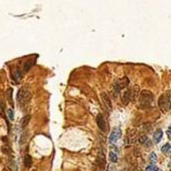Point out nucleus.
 <instances>
[{
  "mask_svg": "<svg viewBox=\"0 0 171 171\" xmlns=\"http://www.w3.org/2000/svg\"><path fill=\"white\" fill-rule=\"evenodd\" d=\"M170 149H171V146H170V143H165L164 146L162 147V149H161V152L163 154H167L168 152L170 151Z\"/></svg>",
  "mask_w": 171,
  "mask_h": 171,
  "instance_id": "nucleus-18",
  "label": "nucleus"
},
{
  "mask_svg": "<svg viewBox=\"0 0 171 171\" xmlns=\"http://www.w3.org/2000/svg\"><path fill=\"white\" fill-rule=\"evenodd\" d=\"M100 96H101V100H102V101H104L105 106L107 107V109L109 110V111H112L113 106H112V101H111V98H110V96L106 92H102L100 94Z\"/></svg>",
  "mask_w": 171,
  "mask_h": 171,
  "instance_id": "nucleus-7",
  "label": "nucleus"
},
{
  "mask_svg": "<svg viewBox=\"0 0 171 171\" xmlns=\"http://www.w3.org/2000/svg\"><path fill=\"white\" fill-rule=\"evenodd\" d=\"M118 85H119L120 87V89L121 88H125L127 85H128V83H129V80H128V78L127 77H124L123 79H121V80H118Z\"/></svg>",
  "mask_w": 171,
  "mask_h": 171,
  "instance_id": "nucleus-10",
  "label": "nucleus"
},
{
  "mask_svg": "<svg viewBox=\"0 0 171 171\" xmlns=\"http://www.w3.org/2000/svg\"><path fill=\"white\" fill-rule=\"evenodd\" d=\"M24 164L27 168H30L32 166V158L30 155H26L25 158H24Z\"/></svg>",
  "mask_w": 171,
  "mask_h": 171,
  "instance_id": "nucleus-12",
  "label": "nucleus"
},
{
  "mask_svg": "<svg viewBox=\"0 0 171 171\" xmlns=\"http://www.w3.org/2000/svg\"><path fill=\"white\" fill-rule=\"evenodd\" d=\"M157 155H156V153H151L150 154V157H149V160L150 162L152 163V165H154L156 162H157Z\"/></svg>",
  "mask_w": 171,
  "mask_h": 171,
  "instance_id": "nucleus-17",
  "label": "nucleus"
},
{
  "mask_svg": "<svg viewBox=\"0 0 171 171\" xmlns=\"http://www.w3.org/2000/svg\"><path fill=\"white\" fill-rule=\"evenodd\" d=\"M96 123H97V126L98 128L100 129L101 131H107L108 130V127H107V123H106V120L104 116L101 114H98L97 117H96Z\"/></svg>",
  "mask_w": 171,
  "mask_h": 171,
  "instance_id": "nucleus-6",
  "label": "nucleus"
},
{
  "mask_svg": "<svg viewBox=\"0 0 171 171\" xmlns=\"http://www.w3.org/2000/svg\"><path fill=\"white\" fill-rule=\"evenodd\" d=\"M162 136H163V131L161 130V129H158V130H156V132L154 133V142H155L156 143H158V142L161 140Z\"/></svg>",
  "mask_w": 171,
  "mask_h": 171,
  "instance_id": "nucleus-9",
  "label": "nucleus"
},
{
  "mask_svg": "<svg viewBox=\"0 0 171 171\" xmlns=\"http://www.w3.org/2000/svg\"><path fill=\"white\" fill-rule=\"evenodd\" d=\"M109 160L111 162H113V163H117L118 162V155L112 153V152H110L109 153Z\"/></svg>",
  "mask_w": 171,
  "mask_h": 171,
  "instance_id": "nucleus-14",
  "label": "nucleus"
},
{
  "mask_svg": "<svg viewBox=\"0 0 171 171\" xmlns=\"http://www.w3.org/2000/svg\"><path fill=\"white\" fill-rule=\"evenodd\" d=\"M30 118H31V116L28 115V116H26V117L24 118V120H23V122H22V127L24 128V129H25L26 127H27V125H28L29 121H30Z\"/></svg>",
  "mask_w": 171,
  "mask_h": 171,
  "instance_id": "nucleus-19",
  "label": "nucleus"
},
{
  "mask_svg": "<svg viewBox=\"0 0 171 171\" xmlns=\"http://www.w3.org/2000/svg\"><path fill=\"white\" fill-rule=\"evenodd\" d=\"M143 146H146L147 147H152V142H151L150 139H147V142H144V144H143Z\"/></svg>",
  "mask_w": 171,
  "mask_h": 171,
  "instance_id": "nucleus-24",
  "label": "nucleus"
},
{
  "mask_svg": "<svg viewBox=\"0 0 171 171\" xmlns=\"http://www.w3.org/2000/svg\"><path fill=\"white\" fill-rule=\"evenodd\" d=\"M144 171H159V169L157 168V166L155 165H147L146 167V169H144Z\"/></svg>",
  "mask_w": 171,
  "mask_h": 171,
  "instance_id": "nucleus-20",
  "label": "nucleus"
},
{
  "mask_svg": "<svg viewBox=\"0 0 171 171\" xmlns=\"http://www.w3.org/2000/svg\"><path fill=\"white\" fill-rule=\"evenodd\" d=\"M147 139H149L147 135H146V134H140V135H138V137H137V142H138L139 143H142V144H144V142H146Z\"/></svg>",
  "mask_w": 171,
  "mask_h": 171,
  "instance_id": "nucleus-15",
  "label": "nucleus"
},
{
  "mask_svg": "<svg viewBox=\"0 0 171 171\" xmlns=\"http://www.w3.org/2000/svg\"><path fill=\"white\" fill-rule=\"evenodd\" d=\"M6 96H7V100H8V102L11 106H13V102H12V89L11 88H9L8 90H7Z\"/></svg>",
  "mask_w": 171,
  "mask_h": 171,
  "instance_id": "nucleus-16",
  "label": "nucleus"
},
{
  "mask_svg": "<svg viewBox=\"0 0 171 171\" xmlns=\"http://www.w3.org/2000/svg\"><path fill=\"white\" fill-rule=\"evenodd\" d=\"M131 100H132V90L131 89H127L122 94V102L125 104V105H127Z\"/></svg>",
  "mask_w": 171,
  "mask_h": 171,
  "instance_id": "nucleus-8",
  "label": "nucleus"
},
{
  "mask_svg": "<svg viewBox=\"0 0 171 171\" xmlns=\"http://www.w3.org/2000/svg\"><path fill=\"white\" fill-rule=\"evenodd\" d=\"M152 100H153V94H152L151 91L149 90H142L140 92L139 96H138V102H139V107L142 109H147L149 108Z\"/></svg>",
  "mask_w": 171,
  "mask_h": 171,
  "instance_id": "nucleus-1",
  "label": "nucleus"
},
{
  "mask_svg": "<svg viewBox=\"0 0 171 171\" xmlns=\"http://www.w3.org/2000/svg\"><path fill=\"white\" fill-rule=\"evenodd\" d=\"M4 171H11V169L9 168V167H5V168H4Z\"/></svg>",
  "mask_w": 171,
  "mask_h": 171,
  "instance_id": "nucleus-25",
  "label": "nucleus"
},
{
  "mask_svg": "<svg viewBox=\"0 0 171 171\" xmlns=\"http://www.w3.org/2000/svg\"><path fill=\"white\" fill-rule=\"evenodd\" d=\"M34 63H35V62H34V59H29L28 62H26L25 66H24V71H25V72H28V71L33 67Z\"/></svg>",
  "mask_w": 171,
  "mask_h": 171,
  "instance_id": "nucleus-13",
  "label": "nucleus"
},
{
  "mask_svg": "<svg viewBox=\"0 0 171 171\" xmlns=\"http://www.w3.org/2000/svg\"><path fill=\"white\" fill-rule=\"evenodd\" d=\"M159 107L163 113H167L171 108V94L165 92L159 98Z\"/></svg>",
  "mask_w": 171,
  "mask_h": 171,
  "instance_id": "nucleus-2",
  "label": "nucleus"
},
{
  "mask_svg": "<svg viewBox=\"0 0 171 171\" xmlns=\"http://www.w3.org/2000/svg\"><path fill=\"white\" fill-rule=\"evenodd\" d=\"M31 98V92L29 90L25 89V88H21L18 92L17 95V100L20 102V104H27Z\"/></svg>",
  "mask_w": 171,
  "mask_h": 171,
  "instance_id": "nucleus-3",
  "label": "nucleus"
},
{
  "mask_svg": "<svg viewBox=\"0 0 171 171\" xmlns=\"http://www.w3.org/2000/svg\"><path fill=\"white\" fill-rule=\"evenodd\" d=\"M137 140V130L135 128L128 129L126 132V136H125V143H134Z\"/></svg>",
  "mask_w": 171,
  "mask_h": 171,
  "instance_id": "nucleus-4",
  "label": "nucleus"
},
{
  "mask_svg": "<svg viewBox=\"0 0 171 171\" xmlns=\"http://www.w3.org/2000/svg\"><path fill=\"white\" fill-rule=\"evenodd\" d=\"M159 171H160V170H159Z\"/></svg>",
  "mask_w": 171,
  "mask_h": 171,
  "instance_id": "nucleus-26",
  "label": "nucleus"
},
{
  "mask_svg": "<svg viewBox=\"0 0 171 171\" xmlns=\"http://www.w3.org/2000/svg\"><path fill=\"white\" fill-rule=\"evenodd\" d=\"M110 150H111V152L114 153V154L118 153V147L116 146H114V144H111V146H110Z\"/></svg>",
  "mask_w": 171,
  "mask_h": 171,
  "instance_id": "nucleus-22",
  "label": "nucleus"
},
{
  "mask_svg": "<svg viewBox=\"0 0 171 171\" xmlns=\"http://www.w3.org/2000/svg\"><path fill=\"white\" fill-rule=\"evenodd\" d=\"M6 112H7V116H8L9 119H10V120H13V116H14L13 110H12V109H8Z\"/></svg>",
  "mask_w": 171,
  "mask_h": 171,
  "instance_id": "nucleus-21",
  "label": "nucleus"
},
{
  "mask_svg": "<svg viewBox=\"0 0 171 171\" xmlns=\"http://www.w3.org/2000/svg\"><path fill=\"white\" fill-rule=\"evenodd\" d=\"M121 135H122V132H121V129L119 127H116L114 130L112 131V133L110 134L109 137V142L111 143H116L118 142V139L121 138Z\"/></svg>",
  "mask_w": 171,
  "mask_h": 171,
  "instance_id": "nucleus-5",
  "label": "nucleus"
},
{
  "mask_svg": "<svg viewBox=\"0 0 171 171\" xmlns=\"http://www.w3.org/2000/svg\"><path fill=\"white\" fill-rule=\"evenodd\" d=\"M12 77H13V79H14V81H17V82H18L22 79V77H23V75H22V72L20 71V70H16V71H13L12 72Z\"/></svg>",
  "mask_w": 171,
  "mask_h": 171,
  "instance_id": "nucleus-11",
  "label": "nucleus"
},
{
  "mask_svg": "<svg viewBox=\"0 0 171 171\" xmlns=\"http://www.w3.org/2000/svg\"><path fill=\"white\" fill-rule=\"evenodd\" d=\"M2 151H3V153L6 154V155L10 154V149H9V147H2Z\"/></svg>",
  "mask_w": 171,
  "mask_h": 171,
  "instance_id": "nucleus-23",
  "label": "nucleus"
}]
</instances>
